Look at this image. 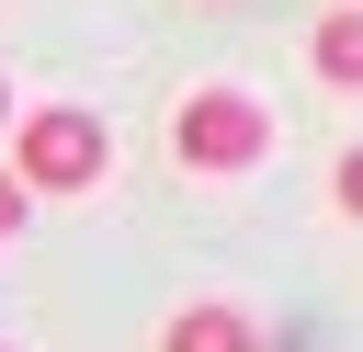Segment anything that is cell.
Here are the masks:
<instances>
[{"instance_id":"obj_1","label":"cell","mask_w":363,"mask_h":352,"mask_svg":"<svg viewBox=\"0 0 363 352\" xmlns=\"http://www.w3.org/2000/svg\"><path fill=\"white\" fill-rule=\"evenodd\" d=\"M261 148H272V114H261L250 91L204 79V91L170 102V159H182V170H250Z\"/></svg>"},{"instance_id":"obj_2","label":"cell","mask_w":363,"mask_h":352,"mask_svg":"<svg viewBox=\"0 0 363 352\" xmlns=\"http://www.w3.org/2000/svg\"><path fill=\"white\" fill-rule=\"evenodd\" d=\"M102 159H113V136L79 114V102H45V114H23V136H11V182L23 193H91L102 182Z\"/></svg>"},{"instance_id":"obj_3","label":"cell","mask_w":363,"mask_h":352,"mask_svg":"<svg viewBox=\"0 0 363 352\" xmlns=\"http://www.w3.org/2000/svg\"><path fill=\"white\" fill-rule=\"evenodd\" d=\"M306 68H318L329 91H363V0L318 11V34H306Z\"/></svg>"},{"instance_id":"obj_4","label":"cell","mask_w":363,"mask_h":352,"mask_svg":"<svg viewBox=\"0 0 363 352\" xmlns=\"http://www.w3.org/2000/svg\"><path fill=\"white\" fill-rule=\"evenodd\" d=\"M159 352H261V329H250L238 307H170Z\"/></svg>"},{"instance_id":"obj_5","label":"cell","mask_w":363,"mask_h":352,"mask_svg":"<svg viewBox=\"0 0 363 352\" xmlns=\"http://www.w3.org/2000/svg\"><path fill=\"white\" fill-rule=\"evenodd\" d=\"M329 193H340V216H363V136L340 148V182H329Z\"/></svg>"},{"instance_id":"obj_6","label":"cell","mask_w":363,"mask_h":352,"mask_svg":"<svg viewBox=\"0 0 363 352\" xmlns=\"http://www.w3.org/2000/svg\"><path fill=\"white\" fill-rule=\"evenodd\" d=\"M11 227H23V182L0 170V238H11Z\"/></svg>"},{"instance_id":"obj_7","label":"cell","mask_w":363,"mask_h":352,"mask_svg":"<svg viewBox=\"0 0 363 352\" xmlns=\"http://www.w3.org/2000/svg\"><path fill=\"white\" fill-rule=\"evenodd\" d=\"M0 125H11V79H0Z\"/></svg>"},{"instance_id":"obj_8","label":"cell","mask_w":363,"mask_h":352,"mask_svg":"<svg viewBox=\"0 0 363 352\" xmlns=\"http://www.w3.org/2000/svg\"><path fill=\"white\" fill-rule=\"evenodd\" d=\"M0 352H23V341H0Z\"/></svg>"}]
</instances>
